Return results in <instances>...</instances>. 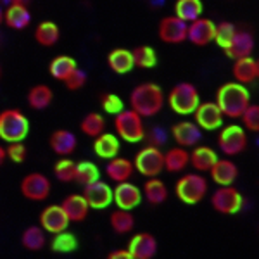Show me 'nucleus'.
Wrapping results in <instances>:
<instances>
[{
    "mask_svg": "<svg viewBox=\"0 0 259 259\" xmlns=\"http://www.w3.org/2000/svg\"><path fill=\"white\" fill-rule=\"evenodd\" d=\"M164 102V92L157 83H140L130 94V109H133L142 118H152L159 114Z\"/></svg>",
    "mask_w": 259,
    "mask_h": 259,
    "instance_id": "nucleus-1",
    "label": "nucleus"
},
{
    "mask_svg": "<svg viewBox=\"0 0 259 259\" xmlns=\"http://www.w3.org/2000/svg\"><path fill=\"white\" fill-rule=\"evenodd\" d=\"M216 104L223 112V116L232 119H239L245 107L250 104V92L247 87L239 81H228L223 83L216 90Z\"/></svg>",
    "mask_w": 259,
    "mask_h": 259,
    "instance_id": "nucleus-2",
    "label": "nucleus"
},
{
    "mask_svg": "<svg viewBox=\"0 0 259 259\" xmlns=\"http://www.w3.org/2000/svg\"><path fill=\"white\" fill-rule=\"evenodd\" d=\"M207 190H209V183L199 171L197 173H185L178 178L177 185H175L177 197L187 206H195V204L202 202L207 195Z\"/></svg>",
    "mask_w": 259,
    "mask_h": 259,
    "instance_id": "nucleus-3",
    "label": "nucleus"
},
{
    "mask_svg": "<svg viewBox=\"0 0 259 259\" xmlns=\"http://www.w3.org/2000/svg\"><path fill=\"white\" fill-rule=\"evenodd\" d=\"M30 133V119L19 109H4L0 112V140L23 142Z\"/></svg>",
    "mask_w": 259,
    "mask_h": 259,
    "instance_id": "nucleus-4",
    "label": "nucleus"
},
{
    "mask_svg": "<svg viewBox=\"0 0 259 259\" xmlns=\"http://www.w3.org/2000/svg\"><path fill=\"white\" fill-rule=\"evenodd\" d=\"M200 102L199 90L194 83H177L168 94L169 109L178 116H190Z\"/></svg>",
    "mask_w": 259,
    "mask_h": 259,
    "instance_id": "nucleus-5",
    "label": "nucleus"
},
{
    "mask_svg": "<svg viewBox=\"0 0 259 259\" xmlns=\"http://www.w3.org/2000/svg\"><path fill=\"white\" fill-rule=\"evenodd\" d=\"M114 130L118 139L128 142V144H139L145 139L144 118L126 107L118 114H114Z\"/></svg>",
    "mask_w": 259,
    "mask_h": 259,
    "instance_id": "nucleus-6",
    "label": "nucleus"
},
{
    "mask_svg": "<svg viewBox=\"0 0 259 259\" xmlns=\"http://www.w3.org/2000/svg\"><path fill=\"white\" fill-rule=\"evenodd\" d=\"M133 168L145 178L159 177L164 171V152L156 145H145L137 152L133 159Z\"/></svg>",
    "mask_w": 259,
    "mask_h": 259,
    "instance_id": "nucleus-7",
    "label": "nucleus"
},
{
    "mask_svg": "<svg viewBox=\"0 0 259 259\" xmlns=\"http://www.w3.org/2000/svg\"><path fill=\"white\" fill-rule=\"evenodd\" d=\"M247 132L240 124H228L221 126L218 135V147L225 156H239L247 149Z\"/></svg>",
    "mask_w": 259,
    "mask_h": 259,
    "instance_id": "nucleus-8",
    "label": "nucleus"
},
{
    "mask_svg": "<svg viewBox=\"0 0 259 259\" xmlns=\"http://www.w3.org/2000/svg\"><path fill=\"white\" fill-rule=\"evenodd\" d=\"M211 206L220 214H237L242 211L244 197L233 185H223L211 194Z\"/></svg>",
    "mask_w": 259,
    "mask_h": 259,
    "instance_id": "nucleus-9",
    "label": "nucleus"
},
{
    "mask_svg": "<svg viewBox=\"0 0 259 259\" xmlns=\"http://www.w3.org/2000/svg\"><path fill=\"white\" fill-rule=\"evenodd\" d=\"M50 190H52L50 180L44 173H38V171L28 173L26 177L21 180V194L28 200L41 202V200L49 199Z\"/></svg>",
    "mask_w": 259,
    "mask_h": 259,
    "instance_id": "nucleus-10",
    "label": "nucleus"
},
{
    "mask_svg": "<svg viewBox=\"0 0 259 259\" xmlns=\"http://www.w3.org/2000/svg\"><path fill=\"white\" fill-rule=\"evenodd\" d=\"M81 195L85 197L90 209H95V211L107 209L112 204V187L109 183L102 182L100 178L83 187Z\"/></svg>",
    "mask_w": 259,
    "mask_h": 259,
    "instance_id": "nucleus-11",
    "label": "nucleus"
},
{
    "mask_svg": "<svg viewBox=\"0 0 259 259\" xmlns=\"http://www.w3.org/2000/svg\"><path fill=\"white\" fill-rule=\"evenodd\" d=\"M192 116H194V123L204 132H214L223 126L225 116L216 102H199Z\"/></svg>",
    "mask_w": 259,
    "mask_h": 259,
    "instance_id": "nucleus-12",
    "label": "nucleus"
},
{
    "mask_svg": "<svg viewBox=\"0 0 259 259\" xmlns=\"http://www.w3.org/2000/svg\"><path fill=\"white\" fill-rule=\"evenodd\" d=\"M142 199H144L142 189L137 187L135 183H130L128 180L126 182H118L112 189V202L119 209L133 211L142 204Z\"/></svg>",
    "mask_w": 259,
    "mask_h": 259,
    "instance_id": "nucleus-13",
    "label": "nucleus"
},
{
    "mask_svg": "<svg viewBox=\"0 0 259 259\" xmlns=\"http://www.w3.org/2000/svg\"><path fill=\"white\" fill-rule=\"evenodd\" d=\"M157 35L161 41L169 45H178L187 40V23L177 16H166L159 21L157 26Z\"/></svg>",
    "mask_w": 259,
    "mask_h": 259,
    "instance_id": "nucleus-14",
    "label": "nucleus"
},
{
    "mask_svg": "<svg viewBox=\"0 0 259 259\" xmlns=\"http://www.w3.org/2000/svg\"><path fill=\"white\" fill-rule=\"evenodd\" d=\"M214 21L200 16V18L187 23V40L197 47H206L214 38Z\"/></svg>",
    "mask_w": 259,
    "mask_h": 259,
    "instance_id": "nucleus-15",
    "label": "nucleus"
},
{
    "mask_svg": "<svg viewBox=\"0 0 259 259\" xmlns=\"http://www.w3.org/2000/svg\"><path fill=\"white\" fill-rule=\"evenodd\" d=\"M40 227L45 230V233H52V235L62 230H68L69 220L61 204H50L40 212Z\"/></svg>",
    "mask_w": 259,
    "mask_h": 259,
    "instance_id": "nucleus-16",
    "label": "nucleus"
},
{
    "mask_svg": "<svg viewBox=\"0 0 259 259\" xmlns=\"http://www.w3.org/2000/svg\"><path fill=\"white\" fill-rule=\"evenodd\" d=\"M126 249L132 259H152L157 254V240L152 233L142 232L132 237Z\"/></svg>",
    "mask_w": 259,
    "mask_h": 259,
    "instance_id": "nucleus-17",
    "label": "nucleus"
},
{
    "mask_svg": "<svg viewBox=\"0 0 259 259\" xmlns=\"http://www.w3.org/2000/svg\"><path fill=\"white\" fill-rule=\"evenodd\" d=\"M171 137L180 147H194L202 139V130L194 121H178L171 126Z\"/></svg>",
    "mask_w": 259,
    "mask_h": 259,
    "instance_id": "nucleus-18",
    "label": "nucleus"
},
{
    "mask_svg": "<svg viewBox=\"0 0 259 259\" xmlns=\"http://www.w3.org/2000/svg\"><path fill=\"white\" fill-rule=\"evenodd\" d=\"M233 80L242 83V85H250L259 78V61L252 56H245L233 62Z\"/></svg>",
    "mask_w": 259,
    "mask_h": 259,
    "instance_id": "nucleus-19",
    "label": "nucleus"
},
{
    "mask_svg": "<svg viewBox=\"0 0 259 259\" xmlns=\"http://www.w3.org/2000/svg\"><path fill=\"white\" fill-rule=\"evenodd\" d=\"M212 183H216L218 187L223 185H233L235 180L239 178V168L232 159H216L214 164L209 168Z\"/></svg>",
    "mask_w": 259,
    "mask_h": 259,
    "instance_id": "nucleus-20",
    "label": "nucleus"
},
{
    "mask_svg": "<svg viewBox=\"0 0 259 259\" xmlns=\"http://www.w3.org/2000/svg\"><path fill=\"white\" fill-rule=\"evenodd\" d=\"M49 145H50V149L57 154V156L66 157V156H71V154L76 150L78 139L73 132L61 128V130L52 132V135H50V139H49Z\"/></svg>",
    "mask_w": 259,
    "mask_h": 259,
    "instance_id": "nucleus-21",
    "label": "nucleus"
},
{
    "mask_svg": "<svg viewBox=\"0 0 259 259\" xmlns=\"http://www.w3.org/2000/svg\"><path fill=\"white\" fill-rule=\"evenodd\" d=\"M61 207L64 209L69 223H81L87 220L90 212V206L87 204L85 197L81 194H71L61 202Z\"/></svg>",
    "mask_w": 259,
    "mask_h": 259,
    "instance_id": "nucleus-22",
    "label": "nucleus"
},
{
    "mask_svg": "<svg viewBox=\"0 0 259 259\" xmlns=\"http://www.w3.org/2000/svg\"><path fill=\"white\" fill-rule=\"evenodd\" d=\"M254 45H256V41H254L252 33L237 30L233 40L230 41V45L225 49V54H227L230 59L235 61V59H240V57L250 56L254 50Z\"/></svg>",
    "mask_w": 259,
    "mask_h": 259,
    "instance_id": "nucleus-23",
    "label": "nucleus"
},
{
    "mask_svg": "<svg viewBox=\"0 0 259 259\" xmlns=\"http://www.w3.org/2000/svg\"><path fill=\"white\" fill-rule=\"evenodd\" d=\"M4 23L11 30H24L31 23V11L28 6H19V4H9L4 7Z\"/></svg>",
    "mask_w": 259,
    "mask_h": 259,
    "instance_id": "nucleus-24",
    "label": "nucleus"
},
{
    "mask_svg": "<svg viewBox=\"0 0 259 259\" xmlns=\"http://www.w3.org/2000/svg\"><path fill=\"white\" fill-rule=\"evenodd\" d=\"M119 149H121V142L118 139V135H114V133L102 132L94 139V152L100 159L107 161L111 157L118 156Z\"/></svg>",
    "mask_w": 259,
    "mask_h": 259,
    "instance_id": "nucleus-25",
    "label": "nucleus"
},
{
    "mask_svg": "<svg viewBox=\"0 0 259 259\" xmlns=\"http://www.w3.org/2000/svg\"><path fill=\"white\" fill-rule=\"evenodd\" d=\"M218 159V154L214 149L207 147V145H194L192 152H189V164L199 173L209 171V168Z\"/></svg>",
    "mask_w": 259,
    "mask_h": 259,
    "instance_id": "nucleus-26",
    "label": "nucleus"
},
{
    "mask_svg": "<svg viewBox=\"0 0 259 259\" xmlns=\"http://www.w3.org/2000/svg\"><path fill=\"white\" fill-rule=\"evenodd\" d=\"M135 168H133V161L126 159V157H119L114 156L111 159H107L106 164V175L109 177L112 182H126L133 177Z\"/></svg>",
    "mask_w": 259,
    "mask_h": 259,
    "instance_id": "nucleus-27",
    "label": "nucleus"
},
{
    "mask_svg": "<svg viewBox=\"0 0 259 259\" xmlns=\"http://www.w3.org/2000/svg\"><path fill=\"white\" fill-rule=\"evenodd\" d=\"M142 195L152 206H159V204L168 200V187L157 177L147 178V182L144 183V189H142Z\"/></svg>",
    "mask_w": 259,
    "mask_h": 259,
    "instance_id": "nucleus-28",
    "label": "nucleus"
},
{
    "mask_svg": "<svg viewBox=\"0 0 259 259\" xmlns=\"http://www.w3.org/2000/svg\"><path fill=\"white\" fill-rule=\"evenodd\" d=\"M107 66L112 73L116 74H126L130 73L135 64H133V56H132V50L128 49H112L107 56Z\"/></svg>",
    "mask_w": 259,
    "mask_h": 259,
    "instance_id": "nucleus-29",
    "label": "nucleus"
},
{
    "mask_svg": "<svg viewBox=\"0 0 259 259\" xmlns=\"http://www.w3.org/2000/svg\"><path fill=\"white\" fill-rule=\"evenodd\" d=\"M61 38V30L54 21H41L35 28V40L41 47H54Z\"/></svg>",
    "mask_w": 259,
    "mask_h": 259,
    "instance_id": "nucleus-30",
    "label": "nucleus"
},
{
    "mask_svg": "<svg viewBox=\"0 0 259 259\" xmlns=\"http://www.w3.org/2000/svg\"><path fill=\"white\" fill-rule=\"evenodd\" d=\"M189 166V150L185 147H171L164 152V169L169 173H180Z\"/></svg>",
    "mask_w": 259,
    "mask_h": 259,
    "instance_id": "nucleus-31",
    "label": "nucleus"
},
{
    "mask_svg": "<svg viewBox=\"0 0 259 259\" xmlns=\"http://www.w3.org/2000/svg\"><path fill=\"white\" fill-rule=\"evenodd\" d=\"M78 68V62L73 59L71 56H57L50 61L49 64V73L54 80L64 81L66 78Z\"/></svg>",
    "mask_w": 259,
    "mask_h": 259,
    "instance_id": "nucleus-32",
    "label": "nucleus"
},
{
    "mask_svg": "<svg viewBox=\"0 0 259 259\" xmlns=\"http://www.w3.org/2000/svg\"><path fill=\"white\" fill-rule=\"evenodd\" d=\"M54 100V92L49 85H35L31 87V90L28 92V104L31 109L35 111H44L52 104Z\"/></svg>",
    "mask_w": 259,
    "mask_h": 259,
    "instance_id": "nucleus-33",
    "label": "nucleus"
},
{
    "mask_svg": "<svg viewBox=\"0 0 259 259\" xmlns=\"http://www.w3.org/2000/svg\"><path fill=\"white\" fill-rule=\"evenodd\" d=\"M202 0H177L175 2V16L185 23L197 19L202 16Z\"/></svg>",
    "mask_w": 259,
    "mask_h": 259,
    "instance_id": "nucleus-34",
    "label": "nucleus"
},
{
    "mask_svg": "<svg viewBox=\"0 0 259 259\" xmlns=\"http://www.w3.org/2000/svg\"><path fill=\"white\" fill-rule=\"evenodd\" d=\"M109 223L111 228L114 230L119 235H124V233H130L133 228H135V216L132 214V211L126 209H116L111 212L109 216Z\"/></svg>",
    "mask_w": 259,
    "mask_h": 259,
    "instance_id": "nucleus-35",
    "label": "nucleus"
},
{
    "mask_svg": "<svg viewBox=\"0 0 259 259\" xmlns=\"http://www.w3.org/2000/svg\"><path fill=\"white\" fill-rule=\"evenodd\" d=\"M21 244H23L24 249L33 250V252L41 250L45 247V230L41 227H36V225L28 227L21 235Z\"/></svg>",
    "mask_w": 259,
    "mask_h": 259,
    "instance_id": "nucleus-36",
    "label": "nucleus"
},
{
    "mask_svg": "<svg viewBox=\"0 0 259 259\" xmlns=\"http://www.w3.org/2000/svg\"><path fill=\"white\" fill-rule=\"evenodd\" d=\"M132 56H133V64H135V68L152 69V68H156V64H157V54H156V50H154V47H150V45H140V47L133 49Z\"/></svg>",
    "mask_w": 259,
    "mask_h": 259,
    "instance_id": "nucleus-37",
    "label": "nucleus"
},
{
    "mask_svg": "<svg viewBox=\"0 0 259 259\" xmlns=\"http://www.w3.org/2000/svg\"><path fill=\"white\" fill-rule=\"evenodd\" d=\"M50 247L57 254H69L78 249V239L74 233L68 232V230H62L59 233H54Z\"/></svg>",
    "mask_w": 259,
    "mask_h": 259,
    "instance_id": "nucleus-38",
    "label": "nucleus"
},
{
    "mask_svg": "<svg viewBox=\"0 0 259 259\" xmlns=\"http://www.w3.org/2000/svg\"><path fill=\"white\" fill-rule=\"evenodd\" d=\"M100 178V171L99 166L92 161H80L76 162V171H74V182L78 185L85 187L89 183L95 182V180Z\"/></svg>",
    "mask_w": 259,
    "mask_h": 259,
    "instance_id": "nucleus-39",
    "label": "nucleus"
},
{
    "mask_svg": "<svg viewBox=\"0 0 259 259\" xmlns=\"http://www.w3.org/2000/svg\"><path fill=\"white\" fill-rule=\"evenodd\" d=\"M80 130L90 139H95L97 135H100L102 132H106V119L102 114L99 112H89L85 118L81 119Z\"/></svg>",
    "mask_w": 259,
    "mask_h": 259,
    "instance_id": "nucleus-40",
    "label": "nucleus"
},
{
    "mask_svg": "<svg viewBox=\"0 0 259 259\" xmlns=\"http://www.w3.org/2000/svg\"><path fill=\"white\" fill-rule=\"evenodd\" d=\"M235 33H237L235 24L230 23V21H221L214 28V38H212V41H216V45L225 50L230 45V41L233 40Z\"/></svg>",
    "mask_w": 259,
    "mask_h": 259,
    "instance_id": "nucleus-41",
    "label": "nucleus"
},
{
    "mask_svg": "<svg viewBox=\"0 0 259 259\" xmlns=\"http://www.w3.org/2000/svg\"><path fill=\"white\" fill-rule=\"evenodd\" d=\"M74 171H76V162L71 161L68 156L62 157L54 164V175L62 183L74 182Z\"/></svg>",
    "mask_w": 259,
    "mask_h": 259,
    "instance_id": "nucleus-42",
    "label": "nucleus"
},
{
    "mask_svg": "<svg viewBox=\"0 0 259 259\" xmlns=\"http://www.w3.org/2000/svg\"><path fill=\"white\" fill-rule=\"evenodd\" d=\"M240 119H242L244 130L257 133L259 132V106L257 104H249L244 109V112L240 114Z\"/></svg>",
    "mask_w": 259,
    "mask_h": 259,
    "instance_id": "nucleus-43",
    "label": "nucleus"
},
{
    "mask_svg": "<svg viewBox=\"0 0 259 259\" xmlns=\"http://www.w3.org/2000/svg\"><path fill=\"white\" fill-rule=\"evenodd\" d=\"M100 106H102L104 112L114 116L124 109V100L118 94H104L100 97Z\"/></svg>",
    "mask_w": 259,
    "mask_h": 259,
    "instance_id": "nucleus-44",
    "label": "nucleus"
},
{
    "mask_svg": "<svg viewBox=\"0 0 259 259\" xmlns=\"http://www.w3.org/2000/svg\"><path fill=\"white\" fill-rule=\"evenodd\" d=\"M6 156H7V159H11L12 162H16V164H21V162L26 161L28 149L23 142H11L6 147Z\"/></svg>",
    "mask_w": 259,
    "mask_h": 259,
    "instance_id": "nucleus-45",
    "label": "nucleus"
},
{
    "mask_svg": "<svg viewBox=\"0 0 259 259\" xmlns=\"http://www.w3.org/2000/svg\"><path fill=\"white\" fill-rule=\"evenodd\" d=\"M87 80H89V76H87L85 71H83L81 68H76L62 83H64L66 89H68V90L76 92V90H81L83 87H85Z\"/></svg>",
    "mask_w": 259,
    "mask_h": 259,
    "instance_id": "nucleus-46",
    "label": "nucleus"
},
{
    "mask_svg": "<svg viewBox=\"0 0 259 259\" xmlns=\"http://www.w3.org/2000/svg\"><path fill=\"white\" fill-rule=\"evenodd\" d=\"M145 137L149 139L150 145H156V147H161V145L164 144V140H166V133L162 132V128H161V126L152 128L150 135H147V133H145Z\"/></svg>",
    "mask_w": 259,
    "mask_h": 259,
    "instance_id": "nucleus-47",
    "label": "nucleus"
},
{
    "mask_svg": "<svg viewBox=\"0 0 259 259\" xmlns=\"http://www.w3.org/2000/svg\"><path fill=\"white\" fill-rule=\"evenodd\" d=\"M107 257L109 259H132L128 249H116V250H112V252L107 254Z\"/></svg>",
    "mask_w": 259,
    "mask_h": 259,
    "instance_id": "nucleus-48",
    "label": "nucleus"
},
{
    "mask_svg": "<svg viewBox=\"0 0 259 259\" xmlns=\"http://www.w3.org/2000/svg\"><path fill=\"white\" fill-rule=\"evenodd\" d=\"M7 159V156H6V149H4V145H0V166L4 164V161Z\"/></svg>",
    "mask_w": 259,
    "mask_h": 259,
    "instance_id": "nucleus-49",
    "label": "nucleus"
},
{
    "mask_svg": "<svg viewBox=\"0 0 259 259\" xmlns=\"http://www.w3.org/2000/svg\"><path fill=\"white\" fill-rule=\"evenodd\" d=\"M33 0H12V4H19V6H30Z\"/></svg>",
    "mask_w": 259,
    "mask_h": 259,
    "instance_id": "nucleus-50",
    "label": "nucleus"
},
{
    "mask_svg": "<svg viewBox=\"0 0 259 259\" xmlns=\"http://www.w3.org/2000/svg\"><path fill=\"white\" fill-rule=\"evenodd\" d=\"M9 4H12V0H0V6L2 7H7Z\"/></svg>",
    "mask_w": 259,
    "mask_h": 259,
    "instance_id": "nucleus-51",
    "label": "nucleus"
},
{
    "mask_svg": "<svg viewBox=\"0 0 259 259\" xmlns=\"http://www.w3.org/2000/svg\"><path fill=\"white\" fill-rule=\"evenodd\" d=\"M4 23V7L0 6V24Z\"/></svg>",
    "mask_w": 259,
    "mask_h": 259,
    "instance_id": "nucleus-52",
    "label": "nucleus"
},
{
    "mask_svg": "<svg viewBox=\"0 0 259 259\" xmlns=\"http://www.w3.org/2000/svg\"><path fill=\"white\" fill-rule=\"evenodd\" d=\"M0 78H2V66H0Z\"/></svg>",
    "mask_w": 259,
    "mask_h": 259,
    "instance_id": "nucleus-53",
    "label": "nucleus"
}]
</instances>
